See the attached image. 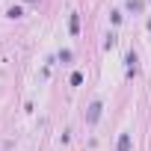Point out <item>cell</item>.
I'll return each instance as SVG.
<instances>
[{"mask_svg":"<svg viewBox=\"0 0 151 151\" xmlns=\"http://www.w3.org/2000/svg\"><path fill=\"white\" fill-rule=\"evenodd\" d=\"M127 148H130V136H127V133H124V136H122V139H119V151H127Z\"/></svg>","mask_w":151,"mask_h":151,"instance_id":"cell-1","label":"cell"},{"mask_svg":"<svg viewBox=\"0 0 151 151\" xmlns=\"http://www.w3.org/2000/svg\"><path fill=\"white\" fill-rule=\"evenodd\" d=\"M98 110H101V104H92V113H89V122H95V119H98Z\"/></svg>","mask_w":151,"mask_h":151,"instance_id":"cell-2","label":"cell"}]
</instances>
